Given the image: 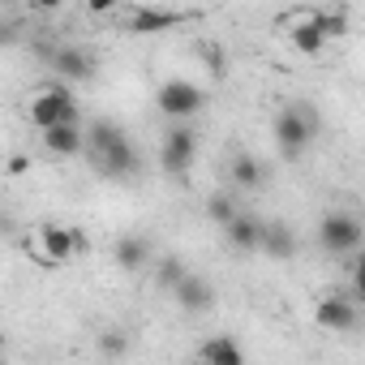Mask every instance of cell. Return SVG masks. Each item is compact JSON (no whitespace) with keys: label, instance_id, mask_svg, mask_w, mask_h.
Returning <instances> with one entry per match:
<instances>
[{"label":"cell","instance_id":"cell-1","mask_svg":"<svg viewBox=\"0 0 365 365\" xmlns=\"http://www.w3.org/2000/svg\"><path fill=\"white\" fill-rule=\"evenodd\" d=\"M86 250H91L86 237H82L78 228H69V224H35V228L22 237V254H26L35 267H43V271L65 267V262H73V258L86 254Z\"/></svg>","mask_w":365,"mask_h":365},{"label":"cell","instance_id":"cell-2","mask_svg":"<svg viewBox=\"0 0 365 365\" xmlns=\"http://www.w3.org/2000/svg\"><path fill=\"white\" fill-rule=\"evenodd\" d=\"M22 116H26L35 129H48V125H73V120H82V108H78L69 82L56 78V82L35 86V91L22 99Z\"/></svg>","mask_w":365,"mask_h":365},{"label":"cell","instance_id":"cell-3","mask_svg":"<svg viewBox=\"0 0 365 365\" xmlns=\"http://www.w3.org/2000/svg\"><path fill=\"white\" fill-rule=\"evenodd\" d=\"M318 112L309 108V103H288V108H279L275 112V120H271V133H275V146H279V155L284 159H301L305 150H309V142L318 138Z\"/></svg>","mask_w":365,"mask_h":365},{"label":"cell","instance_id":"cell-4","mask_svg":"<svg viewBox=\"0 0 365 365\" xmlns=\"http://www.w3.org/2000/svg\"><path fill=\"white\" fill-rule=\"evenodd\" d=\"M194 159H198V129L185 120H172V129L163 133V146H159V168L180 180L194 172Z\"/></svg>","mask_w":365,"mask_h":365},{"label":"cell","instance_id":"cell-5","mask_svg":"<svg viewBox=\"0 0 365 365\" xmlns=\"http://www.w3.org/2000/svg\"><path fill=\"white\" fill-rule=\"evenodd\" d=\"M155 108H159V116H168V120H194V116L207 108V95H202V86H194L190 78H168V82L155 91Z\"/></svg>","mask_w":365,"mask_h":365},{"label":"cell","instance_id":"cell-6","mask_svg":"<svg viewBox=\"0 0 365 365\" xmlns=\"http://www.w3.org/2000/svg\"><path fill=\"white\" fill-rule=\"evenodd\" d=\"M318 245L331 258H348L361 250V220L352 211H327L318 220Z\"/></svg>","mask_w":365,"mask_h":365},{"label":"cell","instance_id":"cell-7","mask_svg":"<svg viewBox=\"0 0 365 365\" xmlns=\"http://www.w3.org/2000/svg\"><path fill=\"white\" fill-rule=\"evenodd\" d=\"M314 322H318L322 331L344 335V331H352V327L361 322V309H356V301H352L348 292H322V297L314 301Z\"/></svg>","mask_w":365,"mask_h":365},{"label":"cell","instance_id":"cell-8","mask_svg":"<svg viewBox=\"0 0 365 365\" xmlns=\"http://www.w3.org/2000/svg\"><path fill=\"white\" fill-rule=\"evenodd\" d=\"M279 26H284L288 43H292L301 56H322V52H327V39H322V31L314 26L309 9H301V14H284V18H279Z\"/></svg>","mask_w":365,"mask_h":365},{"label":"cell","instance_id":"cell-9","mask_svg":"<svg viewBox=\"0 0 365 365\" xmlns=\"http://www.w3.org/2000/svg\"><path fill=\"white\" fill-rule=\"evenodd\" d=\"M43 61L52 65V73H56L61 82H86V78L95 73L91 52H82V48H73V43H56V48H48Z\"/></svg>","mask_w":365,"mask_h":365},{"label":"cell","instance_id":"cell-10","mask_svg":"<svg viewBox=\"0 0 365 365\" xmlns=\"http://www.w3.org/2000/svg\"><path fill=\"white\" fill-rule=\"evenodd\" d=\"M108 180H125V176H138V168H142V159H138V146L129 142V138H116L99 159H91Z\"/></svg>","mask_w":365,"mask_h":365},{"label":"cell","instance_id":"cell-11","mask_svg":"<svg viewBox=\"0 0 365 365\" xmlns=\"http://www.w3.org/2000/svg\"><path fill=\"white\" fill-rule=\"evenodd\" d=\"M172 301L185 309V314H202V309H211L215 305V288L202 279V275H180L176 284H172Z\"/></svg>","mask_w":365,"mask_h":365},{"label":"cell","instance_id":"cell-12","mask_svg":"<svg viewBox=\"0 0 365 365\" xmlns=\"http://www.w3.org/2000/svg\"><path fill=\"white\" fill-rule=\"evenodd\" d=\"M180 22H190V14H172V9H129L120 26H125L129 35H163V31H172V26H180Z\"/></svg>","mask_w":365,"mask_h":365},{"label":"cell","instance_id":"cell-13","mask_svg":"<svg viewBox=\"0 0 365 365\" xmlns=\"http://www.w3.org/2000/svg\"><path fill=\"white\" fill-rule=\"evenodd\" d=\"M39 138H43V150L56 155V159H73V155H82V146H86L82 120H73V125H48V129H39Z\"/></svg>","mask_w":365,"mask_h":365},{"label":"cell","instance_id":"cell-14","mask_svg":"<svg viewBox=\"0 0 365 365\" xmlns=\"http://www.w3.org/2000/svg\"><path fill=\"white\" fill-rule=\"evenodd\" d=\"M258 237H262V220L250 215V211H237V215L224 224V241H228L237 254H254V250H258Z\"/></svg>","mask_w":365,"mask_h":365},{"label":"cell","instance_id":"cell-15","mask_svg":"<svg viewBox=\"0 0 365 365\" xmlns=\"http://www.w3.org/2000/svg\"><path fill=\"white\" fill-rule=\"evenodd\" d=\"M258 250L271 258V262H288V258H297V232L288 228V224H262V237H258Z\"/></svg>","mask_w":365,"mask_h":365},{"label":"cell","instance_id":"cell-16","mask_svg":"<svg viewBox=\"0 0 365 365\" xmlns=\"http://www.w3.org/2000/svg\"><path fill=\"white\" fill-rule=\"evenodd\" d=\"M194 356H198V361H207V365H245V348H241L232 335L202 339V344L194 348Z\"/></svg>","mask_w":365,"mask_h":365},{"label":"cell","instance_id":"cell-17","mask_svg":"<svg viewBox=\"0 0 365 365\" xmlns=\"http://www.w3.org/2000/svg\"><path fill=\"white\" fill-rule=\"evenodd\" d=\"M228 176H232V190H262L267 185V163L258 155H237Z\"/></svg>","mask_w":365,"mask_h":365},{"label":"cell","instance_id":"cell-18","mask_svg":"<svg viewBox=\"0 0 365 365\" xmlns=\"http://www.w3.org/2000/svg\"><path fill=\"white\" fill-rule=\"evenodd\" d=\"M112 258H116L120 271H142V267H150V245L142 237H120L116 250H112Z\"/></svg>","mask_w":365,"mask_h":365},{"label":"cell","instance_id":"cell-19","mask_svg":"<svg viewBox=\"0 0 365 365\" xmlns=\"http://www.w3.org/2000/svg\"><path fill=\"white\" fill-rule=\"evenodd\" d=\"M237 211H241V202H237L232 190H215V194H207V220H211L215 228H224Z\"/></svg>","mask_w":365,"mask_h":365},{"label":"cell","instance_id":"cell-20","mask_svg":"<svg viewBox=\"0 0 365 365\" xmlns=\"http://www.w3.org/2000/svg\"><path fill=\"white\" fill-rule=\"evenodd\" d=\"M309 18H314V26L322 31V39H327V43H335V39H344V35H348V18H344L339 9H309Z\"/></svg>","mask_w":365,"mask_h":365},{"label":"cell","instance_id":"cell-21","mask_svg":"<svg viewBox=\"0 0 365 365\" xmlns=\"http://www.w3.org/2000/svg\"><path fill=\"white\" fill-rule=\"evenodd\" d=\"M155 262V258H150ZM185 275V262H180L176 254H163L159 262H155V288H163V292H172V284Z\"/></svg>","mask_w":365,"mask_h":365},{"label":"cell","instance_id":"cell-22","mask_svg":"<svg viewBox=\"0 0 365 365\" xmlns=\"http://www.w3.org/2000/svg\"><path fill=\"white\" fill-rule=\"evenodd\" d=\"M99 348H103L108 356H120V352L129 348V335H125V331H103V335H99Z\"/></svg>","mask_w":365,"mask_h":365},{"label":"cell","instance_id":"cell-23","mask_svg":"<svg viewBox=\"0 0 365 365\" xmlns=\"http://www.w3.org/2000/svg\"><path fill=\"white\" fill-rule=\"evenodd\" d=\"M0 168H5L9 176H26V172H31V155H26V150H14V155L0 159Z\"/></svg>","mask_w":365,"mask_h":365},{"label":"cell","instance_id":"cell-24","mask_svg":"<svg viewBox=\"0 0 365 365\" xmlns=\"http://www.w3.org/2000/svg\"><path fill=\"white\" fill-rule=\"evenodd\" d=\"M82 5H86V14H99L103 18V14H116L120 9V0H82Z\"/></svg>","mask_w":365,"mask_h":365},{"label":"cell","instance_id":"cell-25","mask_svg":"<svg viewBox=\"0 0 365 365\" xmlns=\"http://www.w3.org/2000/svg\"><path fill=\"white\" fill-rule=\"evenodd\" d=\"M65 5V0H26V9H35V14H56Z\"/></svg>","mask_w":365,"mask_h":365},{"label":"cell","instance_id":"cell-26","mask_svg":"<svg viewBox=\"0 0 365 365\" xmlns=\"http://www.w3.org/2000/svg\"><path fill=\"white\" fill-rule=\"evenodd\" d=\"M14 39H18V26H9L5 18H0V48H9Z\"/></svg>","mask_w":365,"mask_h":365},{"label":"cell","instance_id":"cell-27","mask_svg":"<svg viewBox=\"0 0 365 365\" xmlns=\"http://www.w3.org/2000/svg\"><path fill=\"white\" fill-rule=\"evenodd\" d=\"M0 5H5V9H22V5H26V0H0Z\"/></svg>","mask_w":365,"mask_h":365},{"label":"cell","instance_id":"cell-28","mask_svg":"<svg viewBox=\"0 0 365 365\" xmlns=\"http://www.w3.org/2000/svg\"><path fill=\"white\" fill-rule=\"evenodd\" d=\"M0 344H5V331H0Z\"/></svg>","mask_w":365,"mask_h":365},{"label":"cell","instance_id":"cell-29","mask_svg":"<svg viewBox=\"0 0 365 365\" xmlns=\"http://www.w3.org/2000/svg\"><path fill=\"white\" fill-rule=\"evenodd\" d=\"M0 159H5V150H0Z\"/></svg>","mask_w":365,"mask_h":365}]
</instances>
